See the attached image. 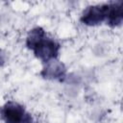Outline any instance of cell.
<instances>
[{
	"label": "cell",
	"instance_id": "6da1fadb",
	"mask_svg": "<svg viewBox=\"0 0 123 123\" xmlns=\"http://www.w3.org/2000/svg\"><path fill=\"white\" fill-rule=\"evenodd\" d=\"M26 46L43 63L57 60L61 49L60 43L48 37L45 30L41 27H35L30 30L26 37Z\"/></svg>",
	"mask_w": 123,
	"mask_h": 123
},
{
	"label": "cell",
	"instance_id": "7a4b0ae2",
	"mask_svg": "<svg viewBox=\"0 0 123 123\" xmlns=\"http://www.w3.org/2000/svg\"><path fill=\"white\" fill-rule=\"evenodd\" d=\"M0 116L5 123H34L24 106L14 101H8L1 107Z\"/></svg>",
	"mask_w": 123,
	"mask_h": 123
},
{
	"label": "cell",
	"instance_id": "3957f363",
	"mask_svg": "<svg viewBox=\"0 0 123 123\" xmlns=\"http://www.w3.org/2000/svg\"><path fill=\"white\" fill-rule=\"evenodd\" d=\"M109 3L90 5L85 9L81 15V22L86 26H97L107 21Z\"/></svg>",
	"mask_w": 123,
	"mask_h": 123
},
{
	"label": "cell",
	"instance_id": "277c9868",
	"mask_svg": "<svg viewBox=\"0 0 123 123\" xmlns=\"http://www.w3.org/2000/svg\"><path fill=\"white\" fill-rule=\"evenodd\" d=\"M66 75V67L63 62L53 60L47 63L40 72V76L47 80H58L63 81Z\"/></svg>",
	"mask_w": 123,
	"mask_h": 123
},
{
	"label": "cell",
	"instance_id": "5b68a950",
	"mask_svg": "<svg viewBox=\"0 0 123 123\" xmlns=\"http://www.w3.org/2000/svg\"><path fill=\"white\" fill-rule=\"evenodd\" d=\"M123 21V2L111 1L109 2V12L106 24L111 27L120 26Z\"/></svg>",
	"mask_w": 123,
	"mask_h": 123
},
{
	"label": "cell",
	"instance_id": "8992f818",
	"mask_svg": "<svg viewBox=\"0 0 123 123\" xmlns=\"http://www.w3.org/2000/svg\"><path fill=\"white\" fill-rule=\"evenodd\" d=\"M6 62V55L4 54L3 51L0 50V66H2Z\"/></svg>",
	"mask_w": 123,
	"mask_h": 123
}]
</instances>
